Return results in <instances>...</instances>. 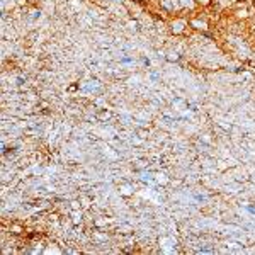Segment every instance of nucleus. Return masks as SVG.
I'll list each match as a JSON object with an SVG mask.
<instances>
[{
  "label": "nucleus",
  "mask_w": 255,
  "mask_h": 255,
  "mask_svg": "<svg viewBox=\"0 0 255 255\" xmlns=\"http://www.w3.org/2000/svg\"><path fill=\"white\" fill-rule=\"evenodd\" d=\"M182 4H184V5H189V7L192 5V2H191V0H182Z\"/></svg>",
  "instance_id": "f257e3e1"
},
{
  "label": "nucleus",
  "mask_w": 255,
  "mask_h": 255,
  "mask_svg": "<svg viewBox=\"0 0 255 255\" xmlns=\"http://www.w3.org/2000/svg\"><path fill=\"white\" fill-rule=\"evenodd\" d=\"M199 2H201V0H199ZM202 2H204V4H207V0H202Z\"/></svg>",
  "instance_id": "f03ea898"
}]
</instances>
